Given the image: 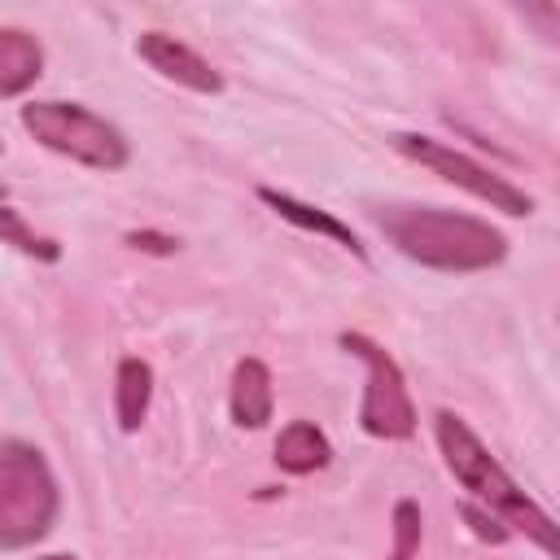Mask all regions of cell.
Instances as JSON below:
<instances>
[{
  "instance_id": "277c9868",
  "label": "cell",
  "mask_w": 560,
  "mask_h": 560,
  "mask_svg": "<svg viewBox=\"0 0 560 560\" xmlns=\"http://www.w3.org/2000/svg\"><path fill=\"white\" fill-rule=\"evenodd\" d=\"M22 127L44 149H52L79 166H92V171H122L127 166L122 131L74 101H31V105H22Z\"/></svg>"
},
{
  "instance_id": "ba28073f",
  "label": "cell",
  "mask_w": 560,
  "mask_h": 560,
  "mask_svg": "<svg viewBox=\"0 0 560 560\" xmlns=\"http://www.w3.org/2000/svg\"><path fill=\"white\" fill-rule=\"evenodd\" d=\"M271 372L262 359H241L232 372V420L241 429H262L271 420Z\"/></svg>"
},
{
  "instance_id": "e0dca14e",
  "label": "cell",
  "mask_w": 560,
  "mask_h": 560,
  "mask_svg": "<svg viewBox=\"0 0 560 560\" xmlns=\"http://www.w3.org/2000/svg\"><path fill=\"white\" fill-rule=\"evenodd\" d=\"M44 560H74V556H44Z\"/></svg>"
},
{
  "instance_id": "6da1fadb",
  "label": "cell",
  "mask_w": 560,
  "mask_h": 560,
  "mask_svg": "<svg viewBox=\"0 0 560 560\" xmlns=\"http://www.w3.org/2000/svg\"><path fill=\"white\" fill-rule=\"evenodd\" d=\"M372 219L398 254L433 271H486L508 254V241L499 228L459 210L389 201V206H376Z\"/></svg>"
},
{
  "instance_id": "7c38bea8",
  "label": "cell",
  "mask_w": 560,
  "mask_h": 560,
  "mask_svg": "<svg viewBox=\"0 0 560 560\" xmlns=\"http://www.w3.org/2000/svg\"><path fill=\"white\" fill-rule=\"evenodd\" d=\"M149 398H153V368L144 359H122L118 363V429L136 433L140 420L149 416Z\"/></svg>"
},
{
  "instance_id": "52a82bcc",
  "label": "cell",
  "mask_w": 560,
  "mask_h": 560,
  "mask_svg": "<svg viewBox=\"0 0 560 560\" xmlns=\"http://www.w3.org/2000/svg\"><path fill=\"white\" fill-rule=\"evenodd\" d=\"M136 52H140L162 79H171V83H179V88H188V92H201V96H219V92H223V74H219L201 52H192L188 44H179V39L166 35V31H144V35L136 39Z\"/></svg>"
},
{
  "instance_id": "9a60e30c",
  "label": "cell",
  "mask_w": 560,
  "mask_h": 560,
  "mask_svg": "<svg viewBox=\"0 0 560 560\" xmlns=\"http://www.w3.org/2000/svg\"><path fill=\"white\" fill-rule=\"evenodd\" d=\"M464 521H468V525H472V534H477V538H486V542H508V534H512L499 516L481 512L477 503H464Z\"/></svg>"
},
{
  "instance_id": "9c48e42d",
  "label": "cell",
  "mask_w": 560,
  "mask_h": 560,
  "mask_svg": "<svg viewBox=\"0 0 560 560\" xmlns=\"http://www.w3.org/2000/svg\"><path fill=\"white\" fill-rule=\"evenodd\" d=\"M258 197H262L280 219H289L293 228L315 232V236H328V241H337L341 249H350L354 258H363L359 236H354L337 214H328V210H319V206H311V201H298V197H289V192H276V188H258Z\"/></svg>"
},
{
  "instance_id": "30bf717a",
  "label": "cell",
  "mask_w": 560,
  "mask_h": 560,
  "mask_svg": "<svg viewBox=\"0 0 560 560\" xmlns=\"http://www.w3.org/2000/svg\"><path fill=\"white\" fill-rule=\"evenodd\" d=\"M39 66H44L39 39L18 31V26H4L0 31V101L22 96L39 79Z\"/></svg>"
},
{
  "instance_id": "8fae6325",
  "label": "cell",
  "mask_w": 560,
  "mask_h": 560,
  "mask_svg": "<svg viewBox=\"0 0 560 560\" xmlns=\"http://www.w3.org/2000/svg\"><path fill=\"white\" fill-rule=\"evenodd\" d=\"M332 459V446H328V438H324V429H315L311 420H293V424H284L280 429V438H276V464L284 468V472H315V468H324Z\"/></svg>"
},
{
  "instance_id": "ac0fdd59",
  "label": "cell",
  "mask_w": 560,
  "mask_h": 560,
  "mask_svg": "<svg viewBox=\"0 0 560 560\" xmlns=\"http://www.w3.org/2000/svg\"><path fill=\"white\" fill-rule=\"evenodd\" d=\"M0 201H4V184H0Z\"/></svg>"
},
{
  "instance_id": "5b68a950",
  "label": "cell",
  "mask_w": 560,
  "mask_h": 560,
  "mask_svg": "<svg viewBox=\"0 0 560 560\" xmlns=\"http://www.w3.org/2000/svg\"><path fill=\"white\" fill-rule=\"evenodd\" d=\"M341 346L350 354H359L363 368H368V389H363V407H359L363 433L389 438V442L411 438L416 433V402H411L407 376L394 363V354L385 346H376L372 337H363V332H341Z\"/></svg>"
},
{
  "instance_id": "5bb4252c",
  "label": "cell",
  "mask_w": 560,
  "mask_h": 560,
  "mask_svg": "<svg viewBox=\"0 0 560 560\" xmlns=\"http://www.w3.org/2000/svg\"><path fill=\"white\" fill-rule=\"evenodd\" d=\"M420 547V508L411 499H402L394 508V556L389 560H411Z\"/></svg>"
},
{
  "instance_id": "4fadbf2b",
  "label": "cell",
  "mask_w": 560,
  "mask_h": 560,
  "mask_svg": "<svg viewBox=\"0 0 560 560\" xmlns=\"http://www.w3.org/2000/svg\"><path fill=\"white\" fill-rule=\"evenodd\" d=\"M0 241H9L13 249H22L26 258H39V262H57V241H48V236H35L26 223H22V214L18 210H9L4 201H0Z\"/></svg>"
},
{
  "instance_id": "8992f818",
  "label": "cell",
  "mask_w": 560,
  "mask_h": 560,
  "mask_svg": "<svg viewBox=\"0 0 560 560\" xmlns=\"http://www.w3.org/2000/svg\"><path fill=\"white\" fill-rule=\"evenodd\" d=\"M389 144H394L402 158H411V162L429 166V171H433V175H442L446 184H455V188L472 192L477 201H486V206H494V210H503V214H516V219H521V214H534V197H529L525 188L508 184L503 175H494L490 166L472 162L468 153H459V149H451V144H442V140L398 131V136H389Z\"/></svg>"
},
{
  "instance_id": "3957f363",
  "label": "cell",
  "mask_w": 560,
  "mask_h": 560,
  "mask_svg": "<svg viewBox=\"0 0 560 560\" xmlns=\"http://www.w3.org/2000/svg\"><path fill=\"white\" fill-rule=\"evenodd\" d=\"M57 516V481L26 442H0V547H26Z\"/></svg>"
},
{
  "instance_id": "2e32d148",
  "label": "cell",
  "mask_w": 560,
  "mask_h": 560,
  "mask_svg": "<svg viewBox=\"0 0 560 560\" xmlns=\"http://www.w3.org/2000/svg\"><path fill=\"white\" fill-rule=\"evenodd\" d=\"M127 245L149 249V254H171V249H179L175 236H158V232H127Z\"/></svg>"
},
{
  "instance_id": "7a4b0ae2",
  "label": "cell",
  "mask_w": 560,
  "mask_h": 560,
  "mask_svg": "<svg viewBox=\"0 0 560 560\" xmlns=\"http://www.w3.org/2000/svg\"><path fill=\"white\" fill-rule=\"evenodd\" d=\"M433 429H438V446H442L446 468L455 472V481L464 490H472L490 508V516H499L508 529H521L542 551H556V525H551V516L503 472V464L481 446V438L455 411H438L433 416Z\"/></svg>"
}]
</instances>
